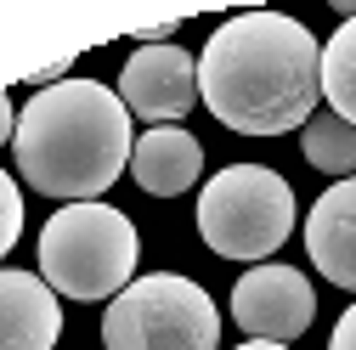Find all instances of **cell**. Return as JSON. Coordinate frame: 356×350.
I'll return each instance as SVG.
<instances>
[{"label": "cell", "mask_w": 356, "mask_h": 350, "mask_svg": "<svg viewBox=\"0 0 356 350\" xmlns=\"http://www.w3.org/2000/svg\"><path fill=\"white\" fill-rule=\"evenodd\" d=\"M323 97V46L300 17L238 12L198 57V102L238 136L305 130Z\"/></svg>", "instance_id": "obj_1"}, {"label": "cell", "mask_w": 356, "mask_h": 350, "mask_svg": "<svg viewBox=\"0 0 356 350\" xmlns=\"http://www.w3.org/2000/svg\"><path fill=\"white\" fill-rule=\"evenodd\" d=\"M12 153L34 192L63 203H97L136 153L130 108L102 79H63L23 102Z\"/></svg>", "instance_id": "obj_2"}, {"label": "cell", "mask_w": 356, "mask_h": 350, "mask_svg": "<svg viewBox=\"0 0 356 350\" xmlns=\"http://www.w3.org/2000/svg\"><path fill=\"white\" fill-rule=\"evenodd\" d=\"M142 238L113 203H63L40 232V277L68 299H119L136 283Z\"/></svg>", "instance_id": "obj_3"}, {"label": "cell", "mask_w": 356, "mask_h": 350, "mask_svg": "<svg viewBox=\"0 0 356 350\" xmlns=\"http://www.w3.org/2000/svg\"><path fill=\"white\" fill-rule=\"evenodd\" d=\"M294 232V187L266 164H227L198 192V238L220 260L277 254Z\"/></svg>", "instance_id": "obj_4"}, {"label": "cell", "mask_w": 356, "mask_h": 350, "mask_svg": "<svg viewBox=\"0 0 356 350\" xmlns=\"http://www.w3.org/2000/svg\"><path fill=\"white\" fill-rule=\"evenodd\" d=\"M108 350H220V311L181 272L136 277L102 317Z\"/></svg>", "instance_id": "obj_5"}, {"label": "cell", "mask_w": 356, "mask_h": 350, "mask_svg": "<svg viewBox=\"0 0 356 350\" xmlns=\"http://www.w3.org/2000/svg\"><path fill=\"white\" fill-rule=\"evenodd\" d=\"M317 317V288L305 283V272L294 266H254L232 283V322L249 333V339H272V344H289L311 328Z\"/></svg>", "instance_id": "obj_6"}, {"label": "cell", "mask_w": 356, "mask_h": 350, "mask_svg": "<svg viewBox=\"0 0 356 350\" xmlns=\"http://www.w3.org/2000/svg\"><path fill=\"white\" fill-rule=\"evenodd\" d=\"M119 102L136 119H147V130L187 119L193 102H198V62H193V51H181V46H142L124 62V74H119Z\"/></svg>", "instance_id": "obj_7"}, {"label": "cell", "mask_w": 356, "mask_h": 350, "mask_svg": "<svg viewBox=\"0 0 356 350\" xmlns=\"http://www.w3.org/2000/svg\"><path fill=\"white\" fill-rule=\"evenodd\" d=\"M305 254L334 288L356 294V175L334 181L305 215Z\"/></svg>", "instance_id": "obj_8"}, {"label": "cell", "mask_w": 356, "mask_h": 350, "mask_svg": "<svg viewBox=\"0 0 356 350\" xmlns=\"http://www.w3.org/2000/svg\"><path fill=\"white\" fill-rule=\"evenodd\" d=\"M63 333L57 288L34 272H0V350H51Z\"/></svg>", "instance_id": "obj_9"}, {"label": "cell", "mask_w": 356, "mask_h": 350, "mask_svg": "<svg viewBox=\"0 0 356 350\" xmlns=\"http://www.w3.org/2000/svg\"><path fill=\"white\" fill-rule=\"evenodd\" d=\"M130 175H136V187L153 192V198H181L204 175V147H198L193 130H181V124H153L147 136H136Z\"/></svg>", "instance_id": "obj_10"}, {"label": "cell", "mask_w": 356, "mask_h": 350, "mask_svg": "<svg viewBox=\"0 0 356 350\" xmlns=\"http://www.w3.org/2000/svg\"><path fill=\"white\" fill-rule=\"evenodd\" d=\"M300 153L311 169L334 175V181H350L356 175V124H345L339 113H311V124L300 130Z\"/></svg>", "instance_id": "obj_11"}, {"label": "cell", "mask_w": 356, "mask_h": 350, "mask_svg": "<svg viewBox=\"0 0 356 350\" xmlns=\"http://www.w3.org/2000/svg\"><path fill=\"white\" fill-rule=\"evenodd\" d=\"M323 97H328V113L356 124V12L334 28V40L323 46Z\"/></svg>", "instance_id": "obj_12"}, {"label": "cell", "mask_w": 356, "mask_h": 350, "mask_svg": "<svg viewBox=\"0 0 356 350\" xmlns=\"http://www.w3.org/2000/svg\"><path fill=\"white\" fill-rule=\"evenodd\" d=\"M23 238V192L6 169H0V260L12 254V243Z\"/></svg>", "instance_id": "obj_13"}, {"label": "cell", "mask_w": 356, "mask_h": 350, "mask_svg": "<svg viewBox=\"0 0 356 350\" xmlns=\"http://www.w3.org/2000/svg\"><path fill=\"white\" fill-rule=\"evenodd\" d=\"M328 350H356V305L334 322V339H328Z\"/></svg>", "instance_id": "obj_14"}, {"label": "cell", "mask_w": 356, "mask_h": 350, "mask_svg": "<svg viewBox=\"0 0 356 350\" xmlns=\"http://www.w3.org/2000/svg\"><path fill=\"white\" fill-rule=\"evenodd\" d=\"M17 136V113H12V97H0V147Z\"/></svg>", "instance_id": "obj_15"}, {"label": "cell", "mask_w": 356, "mask_h": 350, "mask_svg": "<svg viewBox=\"0 0 356 350\" xmlns=\"http://www.w3.org/2000/svg\"><path fill=\"white\" fill-rule=\"evenodd\" d=\"M238 350H289V344H272V339H243Z\"/></svg>", "instance_id": "obj_16"}]
</instances>
